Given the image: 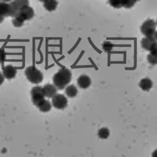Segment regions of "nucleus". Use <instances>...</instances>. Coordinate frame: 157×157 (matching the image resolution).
<instances>
[{
	"instance_id": "dca6fc26",
	"label": "nucleus",
	"mask_w": 157,
	"mask_h": 157,
	"mask_svg": "<svg viewBox=\"0 0 157 157\" xmlns=\"http://www.w3.org/2000/svg\"><path fill=\"white\" fill-rule=\"evenodd\" d=\"M38 108L41 112L47 113L51 110L52 104L48 100H45Z\"/></svg>"
},
{
	"instance_id": "6ab92c4d",
	"label": "nucleus",
	"mask_w": 157,
	"mask_h": 157,
	"mask_svg": "<svg viewBox=\"0 0 157 157\" xmlns=\"http://www.w3.org/2000/svg\"><path fill=\"white\" fill-rule=\"evenodd\" d=\"M135 3L134 0H121V5L125 8H132Z\"/></svg>"
},
{
	"instance_id": "39448f33",
	"label": "nucleus",
	"mask_w": 157,
	"mask_h": 157,
	"mask_svg": "<svg viewBox=\"0 0 157 157\" xmlns=\"http://www.w3.org/2000/svg\"><path fill=\"white\" fill-rule=\"evenodd\" d=\"M52 105L58 109H63L67 106V99L64 95L61 94H56L52 100Z\"/></svg>"
},
{
	"instance_id": "6e6552de",
	"label": "nucleus",
	"mask_w": 157,
	"mask_h": 157,
	"mask_svg": "<svg viewBox=\"0 0 157 157\" xmlns=\"http://www.w3.org/2000/svg\"><path fill=\"white\" fill-rule=\"evenodd\" d=\"M43 90L45 96L48 98H53L57 93V87L54 84H45L43 87Z\"/></svg>"
},
{
	"instance_id": "f03ea898",
	"label": "nucleus",
	"mask_w": 157,
	"mask_h": 157,
	"mask_svg": "<svg viewBox=\"0 0 157 157\" xmlns=\"http://www.w3.org/2000/svg\"><path fill=\"white\" fill-rule=\"evenodd\" d=\"M156 22L152 19H148L141 25V32L143 33V35L145 36V37L156 41L157 33L156 31Z\"/></svg>"
},
{
	"instance_id": "a211bd4d",
	"label": "nucleus",
	"mask_w": 157,
	"mask_h": 157,
	"mask_svg": "<svg viewBox=\"0 0 157 157\" xmlns=\"http://www.w3.org/2000/svg\"><path fill=\"white\" fill-rule=\"evenodd\" d=\"M109 130L107 128H102L98 131V136L101 139H107L109 136Z\"/></svg>"
},
{
	"instance_id": "9b49d317",
	"label": "nucleus",
	"mask_w": 157,
	"mask_h": 157,
	"mask_svg": "<svg viewBox=\"0 0 157 157\" xmlns=\"http://www.w3.org/2000/svg\"><path fill=\"white\" fill-rule=\"evenodd\" d=\"M140 87L143 90L148 91L153 87V82L149 78H144L140 82Z\"/></svg>"
},
{
	"instance_id": "f3484780",
	"label": "nucleus",
	"mask_w": 157,
	"mask_h": 157,
	"mask_svg": "<svg viewBox=\"0 0 157 157\" xmlns=\"http://www.w3.org/2000/svg\"><path fill=\"white\" fill-rule=\"evenodd\" d=\"M25 20V19L20 15L18 14L17 17H15V18H13L12 20V23L14 27L19 28L22 27V26L24 25Z\"/></svg>"
},
{
	"instance_id": "f8f14e48",
	"label": "nucleus",
	"mask_w": 157,
	"mask_h": 157,
	"mask_svg": "<svg viewBox=\"0 0 157 157\" xmlns=\"http://www.w3.org/2000/svg\"><path fill=\"white\" fill-rule=\"evenodd\" d=\"M10 4L5 2H0V15L3 17H10Z\"/></svg>"
},
{
	"instance_id": "ddd939ff",
	"label": "nucleus",
	"mask_w": 157,
	"mask_h": 157,
	"mask_svg": "<svg viewBox=\"0 0 157 157\" xmlns=\"http://www.w3.org/2000/svg\"><path fill=\"white\" fill-rule=\"evenodd\" d=\"M58 6L57 0H47L44 3V6L48 11L52 12L56 10Z\"/></svg>"
},
{
	"instance_id": "aec40b11",
	"label": "nucleus",
	"mask_w": 157,
	"mask_h": 157,
	"mask_svg": "<svg viewBox=\"0 0 157 157\" xmlns=\"http://www.w3.org/2000/svg\"><path fill=\"white\" fill-rule=\"evenodd\" d=\"M13 2L17 4L20 10L25 6H29V0H14Z\"/></svg>"
},
{
	"instance_id": "a878e982",
	"label": "nucleus",
	"mask_w": 157,
	"mask_h": 157,
	"mask_svg": "<svg viewBox=\"0 0 157 157\" xmlns=\"http://www.w3.org/2000/svg\"><path fill=\"white\" fill-rule=\"evenodd\" d=\"M5 81V77L3 75V74L0 72V86L2 85V84Z\"/></svg>"
},
{
	"instance_id": "9d476101",
	"label": "nucleus",
	"mask_w": 157,
	"mask_h": 157,
	"mask_svg": "<svg viewBox=\"0 0 157 157\" xmlns=\"http://www.w3.org/2000/svg\"><path fill=\"white\" fill-rule=\"evenodd\" d=\"M156 44V41L151 40L150 38L145 37L142 39V40L141 42V47L146 50L149 51L151 48L154 45Z\"/></svg>"
},
{
	"instance_id": "1a4fd4ad",
	"label": "nucleus",
	"mask_w": 157,
	"mask_h": 157,
	"mask_svg": "<svg viewBox=\"0 0 157 157\" xmlns=\"http://www.w3.org/2000/svg\"><path fill=\"white\" fill-rule=\"evenodd\" d=\"M77 84L81 88L87 89L91 84V80L89 76L86 75H81L77 79Z\"/></svg>"
},
{
	"instance_id": "cd10ccee",
	"label": "nucleus",
	"mask_w": 157,
	"mask_h": 157,
	"mask_svg": "<svg viewBox=\"0 0 157 157\" xmlns=\"http://www.w3.org/2000/svg\"><path fill=\"white\" fill-rule=\"evenodd\" d=\"M2 1L3 2H5V3H8V2H10L11 1H12V0H2Z\"/></svg>"
},
{
	"instance_id": "393cba45",
	"label": "nucleus",
	"mask_w": 157,
	"mask_h": 157,
	"mask_svg": "<svg viewBox=\"0 0 157 157\" xmlns=\"http://www.w3.org/2000/svg\"><path fill=\"white\" fill-rule=\"evenodd\" d=\"M149 51L150 52V54L157 56V44L154 45Z\"/></svg>"
},
{
	"instance_id": "4be33fe9",
	"label": "nucleus",
	"mask_w": 157,
	"mask_h": 157,
	"mask_svg": "<svg viewBox=\"0 0 157 157\" xmlns=\"http://www.w3.org/2000/svg\"><path fill=\"white\" fill-rule=\"evenodd\" d=\"M109 3L114 8H120L122 7L121 0H109Z\"/></svg>"
},
{
	"instance_id": "b1692460",
	"label": "nucleus",
	"mask_w": 157,
	"mask_h": 157,
	"mask_svg": "<svg viewBox=\"0 0 157 157\" xmlns=\"http://www.w3.org/2000/svg\"><path fill=\"white\" fill-rule=\"evenodd\" d=\"M6 59V53L3 49H0V64L3 63Z\"/></svg>"
},
{
	"instance_id": "bb28decb",
	"label": "nucleus",
	"mask_w": 157,
	"mask_h": 157,
	"mask_svg": "<svg viewBox=\"0 0 157 157\" xmlns=\"http://www.w3.org/2000/svg\"><path fill=\"white\" fill-rule=\"evenodd\" d=\"M4 18H5V17H3L2 16V15H0V23H2V22L3 21Z\"/></svg>"
},
{
	"instance_id": "20e7f679",
	"label": "nucleus",
	"mask_w": 157,
	"mask_h": 157,
	"mask_svg": "<svg viewBox=\"0 0 157 157\" xmlns=\"http://www.w3.org/2000/svg\"><path fill=\"white\" fill-rule=\"evenodd\" d=\"M31 96L33 104L38 107L45 100L43 87L41 86H35L31 90Z\"/></svg>"
},
{
	"instance_id": "412c9836",
	"label": "nucleus",
	"mask_w": 157,
	"mask_h": 157,
	"mask_svg": "<svg viewBox=\"0 0 157 157\" xmlns=\"http://www.w3.org/2000/svg\"><path fill=\"white\" fill-rule=\"evenodd\" d=\"M102 49L105 52H110L113 50L114 47V45L111 42L106 41L102 44Z\"/></svg>"
},
{
	"instance_id": "f257e3e1",
	"label": "nucleus",
	"mask_w": 157,
	"mask_h": 157,
	"mask_svg": "<svg viewBox=\"0 0 157 157\" xmlns=\"http://www.w3.org/2000/svg\"><path fill=\"white\" fill-rule=\"evenodd\" d=\"M72 72L67 69H60L53 77L54 85L59 90H62L71 81Z\"/></svg>"
},
{
	"instance_id": "4468645a",
	"label": "nucleus",
	"mask_w": 157,
	"mask_h": 157,
	"mask_svg": "<svg viewBox=\"0 0 157 157\" xmlns=\"http://www.w3.org/2000/svg\"><path fill=\"white\" fill-rule=\"evenodd\" d=\"M9 4H10V17H11L12 18H15L19 14L20 9L19 8V7L17 5V4L14 2H12Z\"/></svg>"
},
{
	"instance_id": "5701e85b",
	"label": "nucleus",
	"mask_w": 157,
	"mask_h": 157,
	"mask_svg": "<svg viewBox=\"0 0 157 157\" xmlns=\"http://www.w3.org/2000/svg\"><path fill=\"white\" fill-rule=\"evenodd\" d=\"M147 59L148 62L151 65H155L157 63V56H155L150 54L147 57Z\"/></svg>"
},
{
	"instance_id": "423d86ee",
	"label": "nucleus",
	"mask_w": 157,
	"mask_h": 157,
	"mask_svg": "<svg viewBox=\"0 0 157 157\" xmlns=\"http://www.w3.org/2000/svg\"><path fill=\"white\" fill-rule=\"evenodd\" d=\"M5 78H7V79H12L16 77V75L17 74V71L16 68L13 66L11 65H7L3 68V72H2Z\"/></svg>"
},
{
	"instance_id": "c756f323",
	"label": "nucleus",
	"mask_w": 157,
	"mask_h": 157,
	"mask_svg": "<svg viewBox=\"0 0 157 157\" xmlns=\"http://www.w3.org/2000/svg\"><path fill=\"white\" fill-rule=\"evenodd\" d=\"M134 1H135V2H138V1H140V0H134Z\"/></svg>"
},
{
	"instance_id": "7ed1b4c3",
	"label": "nucleus",
	"mask_w": 157,
	"mask_h": 157,
	"mask_svg": "<svg viewBox=\"0 0 157 157\" xmlns=\"http://www.w3.org/2000/svg\"><path fill=\"white\" fill-rule=\"evenodd\" d=\"M25 74L27 79L32 84H40L43 81V74L35 66L28 67L25 69Z\"/></svg>"
},
{
	"instance_id": "c85d7f7f",
	"label": "nucleus",
	"mask_w": 157,
	"mask_h": 157,
	"mask_svg": "<svg viewBox=\"0 0 157 157\" xmlns=\"http://www.w3.org/2000/svg\"><path fill=\"white\" fill-rule=\"evenodd\" d=\"M39 1L41 2H43V3H44L45 2H46V1H47V0H39Z\"/></svg>"
},
{
	"instance_id": "7c9ffc66",
	"label": "nucleus",
	"mask_w": 157,
	"mask_h": 157,
	"mask_svg": "<svg viewBox=\"0 0 157 157\" xmlns=\"http://www.w3.org/2000/svg\"><path fill=\"white\" fill-rule=\"evenodd\" d=\"M0 1H1V0H0Z\"/></svg>"
},
{
	"instance_id": "0eeeda50",
	"label": "nucleus",
	"mask_w": 157,
	"mask_h": 157,
	"mask_svg": "<svg viewBox=\"0 0 157 157\" xmlns=\"http://www.w3.org/2000/svg\"><path fill=\"white\" fill-rule=\"evenodd\" d=\"M19 14L25 19V20H30L34 17L35 12L33 9L30 7V6H27L22 8L20 11Z\"/></svg>"
},
{
	"instance_id": "2eb2a0df",
	"label": "nucleus",
	"mask_w": 157,
	"mask_h": 157,
	"mask_svg": "<svg viewBox=\"0 0 157 157\" xmlns=\"http://www.w3.org/2000/svg\"><path fill=\"white\" fill-rule=\"evenodd\" d=\"M78 93V90L74 85L68 86L65 89V94L69 98H74Z\"/></svg>"
}]
</instances>
